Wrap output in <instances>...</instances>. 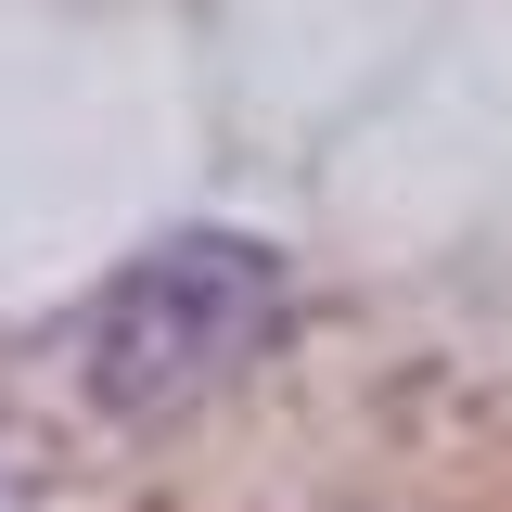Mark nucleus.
Here are the masks:
<instances>
[{
  "label": "nucleus",
  "mask_w": 512,
  "mask_h": 512,
  "mask_svg": "<svg viewBox=\"0 0 512 512\" xmlns=\"http://www.w3.org/2000/svg\"><path fill=\"white\" fill-rule=\"evenodd\" d=\"M269 308H282V256L256 231H167L77 308V397L116 423H154L231 372L269 333Z\"/></svg>",
  "instance_id": "nucleus-1"
}]
</instances>
